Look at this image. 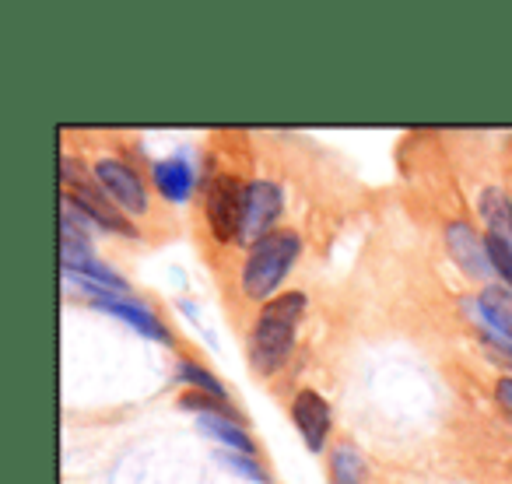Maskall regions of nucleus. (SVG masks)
<instances>
[{
    "mask_svg": "<svg viewBox=\"0 0 512 484\" xmlns=\"http://www.w3.org/2000/svg\"><path fill=\"white\" fill-rule=\"evenodd\" d=\"M309 302L302 292H285L281 299H271L256 320L253 334H249V362L256 372H278L288 362L295 348V334H299V323L306 316Z\"/></svg>",
    "mask_w": 512,
    "mask_h": 484,
    "instance_id": "obj_1",
    "label": "nucleus"
},
{
    "mask_svg": "<svg viewBox=\"0 0 512 484\" xmlns=\"http://www.w3.org/2000/svg\"><path fill=\"white\" fill-rule=\"evenodd\" d=\"M299 253H302V239L292 228H278V232H271L267 239L256 242V246H249L239 274L242 295L246 299H271L281 288V281L292 274Z\"/></svg>",
    "mask_w": 512,
    "mask_h": 484,
    "instance_id": "obj_2",
    "label": "nucleus"
},
{
    "mask_svg": "<svg viewBox=\"0 0 512 484\" xmlns=\"http://www.w3.org/2000/svg\"><path fill=\"white\" fill-rule=\"evenodd\" d=\"M285 211V193L271 179H253L246 183V204H242V228L239 242L256 246L260 239H267L271 232H278V218Z\"/></svg>",
    "mask_w": 512,
    "mask_h": 484,
    "instance_id": "obj_3",
    "label": "nucleus"
},
{
    "mask_svg": "<svg viewBox=\"0 0 512 484\" xmlns=\"http://www.w3.org/2000/svg\"><path fill=\"white\" fill-rule=\"evenodd\" d=\"M92 176H95V183L102 186V193H106L127 218L130 214L148 211V190H144V179L134 165L120 162V158H102L92 169Z\"/></svg>",
    "mask_w": 512,
    "mask_h": 484,
    "instance_id": "obj_4",
    "label": "nucleus"
},
{
    "mask_svg": "<svg viewBox=\"0 0 512 484\" xmlns=\"http://www.w3.org/2000/svg\"><path fill=\"white\" fill-rule=\"evenodd\" d=\"M242 204H246V186H239L232 176L214 179V186L207 190V225L218 242L239 239Z\"/></svg>",
    "mask_w": 512,
    "mask_h": 484,
    "instance_id": "obj_5",
    "label": "nucleus"
},
{
    "mask_svg": "<svg viewBox=\"0 0 512 484\" xmlns=\"http://www.w3.org/2000/svg\"><path fill=\"white\" fill-rule=\"evenodd\" d=\"M446 246H449V257L470 274V278H481L488 281L495 274L488 257V235H477L467 221H453L446 228Z\"/></svg>",
    "mask_w": 512,
    "mask_h": 484,
    "instance_id": "obj_6",
    "label": "nucleus"
},
{
    "mask_svg": "<svg viewBox=\"0 0 512 484\" xmlns=\"http://www.w3.org/2000/svg\"><path fill=\"white\" fill-rule=\"evenodd\" d=\"M292 421L299 428L302 442L309 446V453H323L330 435V404L316 390H302L292 400Z\"/></svg>",
    "mask_w": 512,
    "mask_h": 484,
    "instance_id": "obj_7",
    "label": "nucleus"
},
{
    "mask_svg": "<svg viewBox=\"0 0 512 484\" xmlns=\"http://www.w3.org/2000/svg\"><path fill=\"white\" fill-rule=\"evenodd\" d=\"M67 200H74V204L81 207V211L88 214V218L95 221L99 228H106V232H120V235H137V228L130 225V218L120 211V207L113 204V200L102 193L99 183H85L78 186V190H64Z\"/></svg>",
    "mask_w": 512,
    "mask_h": 484,
    "instance_id": "obj_8",
    "label": "nucleus"
},
{
    "mask_svg": "<svg viewBox=\"0 0 512 484\" xmlns=\"http://www.w3.org/2000/svg\"><path fill=\"white\" fill-rule=\"evenodd\" d=\"M95 309H99V313H106V316H113V320H123L130 330H137V334L148 337V341L172 344V330L165 327V323L158 320L148 306H137V302L123 299V295H109V299L95 302Z\"/></svg>",
    "mask_w": 512,
    "mask_h": 484,
    "instance_id": "obj_9",
    "label": "nucleus"
},
{
    "mask_svg": "<svg viewBox=\"0 0 512 484\" xmlns=\"http://www.w3.org/2000/svg\"><path fill=\"white\" fill-rule=\"evenodd\" d=\"M151 179H155V190L162 193L172 204H186L193 193V169L186 165V158H162V162L151 165Z\"/></svg>",
    "mask_w": 512,
    "mask_h": 484,
    "instance_id": "obj_10",
    "label": "nucleus"
},
{
    "mask_svg": "<svg viewBox=\"0 0 512 484\" xmlns=\"http://www.w3.org/2000/svg\"><path fill=\"white\" fill-rule=\"evenodd\" d=\"M477 313L491 327V334L512 344V292L505 285H484L477 295Z\"/></svg>",
    "mask_w": 512,
    "mask_h": 484,
    "instance_id": "obj_11",
    "label": "nucleus"
},
{
    "mask_svg": "<svg viewBox=\"0 0 512 484\" xmlns=\"http://www.w3.org/2000/svg\"><path fill=\"white\" fill-rule=\"evenodd\" d=\"M365 474L369 467L351 442H337L330 449V484H365Z\"/></svg>",
    "mask_w": 512,
    "mask_h": 484,
    "instance_id": "obj_12",
    "label": "nucleus"
},
{
    "mask_svg": "<svg viewBox=\"0 0 512 484\" xmlns=\"http://www.w3.org/2000/svg\"><path fill=\"white\" fill-rule=\"evenodd\" d=\"M481 218L488 232L502 235L512 242V200L502 190H484L481 193Z\"/></svg>",
    "mask_w": 512,
    "mask_h": 484,
    "instance_id": "obj_13",
    "label": "nucleus"
},
{
    "mask_svg": "<svg viewBox=\"0 0 512 484\" xmlns=\"http://www.w3.org/2000/svg\"><path fill=\"white\" fill-rule=\"evenodd\" d=\"M176 379H179V383L190 386V390L207 393V397L221 400V404H232V400H228V390L221 386V379L214 376V372L207 369V365H200V362H179Z\"/></svg>",
    "mask_w": 512,
    "mask_h": 484,
    "instance_id": "obj_14",
    "label": "nucleus"
},
{
    "mask_svg": "<svg viewBox=\"0 0 512 484\" xmlns=\"http://www.w3.org/2000/svg\"><path fill=\"white\" fill-rule=\"evenodd\" d=\"M218 460L225 463L228 470H235V474L246 477V481H253V484H274L271 474H267V470L260 467V463H256V456H242V453H232V449H221Z\"/></svg>",
    "mask_w": 512,
    "mask_h": 484,
    "instance_id": "obj_15",
    "label": "nucleus"
},
{
    "mask_svg": "<svg viewBox=\"0 0 512 484\" xmlns=\"http://www.w3.org/2000/svg\"><path fill=\"white\" fill-rule=\"evenodd\" d=\"M488 257H491V267H495V278H502L505 288L512 292V242L488 232Z\"/></svg>",
    "mask_w": 512,
    "mask_h": 484,
    "instance_id": "obj_16",
    "label": "nucleus"
},
{
    "mask_svg": "<svg viewBox=\"0 0 512 484\" xmlns=\"http://www.w3.org/2000/svg\"><path fill=\"white\" fill-rule=\"evenodd\" d=\"M495 397H498V404L505 407V411H512V376H502L495 383Z\"/></svg>",
    "mask_w": 512,
    "mask_h": 484,
    "instance_id": "obj_17",
    "label": "nucleus"
}]
</instances>
